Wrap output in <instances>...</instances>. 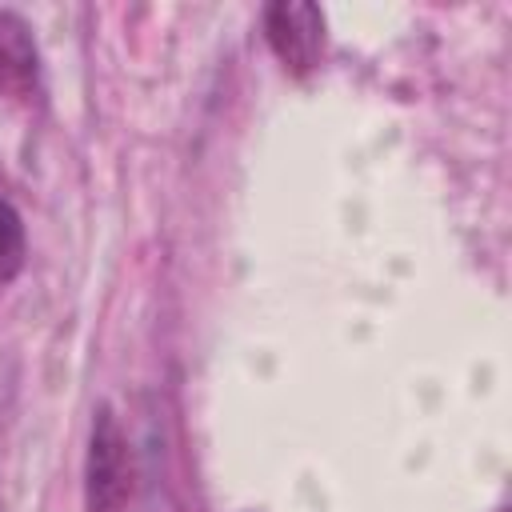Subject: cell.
Wrapping results in <instances>:
<instances>
[{
    "label": "cell",
    "instance_id": "obj_1",
    "mask_svg": "<svg viewBox=\"0 0 512 512\" xmlns=\"http://www.w3.org/2000/svg\"><path fill=\"white\" fill-rule=\"evenodd\" d=\"M136 488L128 436L108 404H96L84 456V512H128Z\"/></svg>",
    "mask_w": 512,
    "mask_h": 512
},
{
    "label": "cell",
    "instance_id": "obj_2",
    "mask_svg": "<svg viewBox=\"0 0 512 512\" xmlns=\"http://www.w3.org/2000/svg\"><path fill=\"white\" fill-rule=\"evenodd\" d=\"M264 36L276 60L292 72H312L324 56V12L308 0H276L264 8Z\"/></svg>",
    "mask_w": 512,
    "mask_h": 512
},
{
    "label": "cell",
    "instance_id": "obj_3",
    "mask_svg": "<svg viewBox=\"0 0 512 512\" xmlns=\"http://www.w3.org/2000/svg\"><path fill=\"white\" fill-rule=\"evenodd\" d=\"M40 88V48L24 16L0 8V96H32Z\"/></svg>",
    "mask_w": 512,
    "mask_h": 512
},
{
    "label": "cell",
    "instance_id": "obj_4",
    "mask_svg": "<svg viewBox=\"0 0 512 512\" xmlns=\"http://www.w3.org/2000/svg\"><path fill=\"white\" fill-rule=\"evenodd\" d=\"M24 260H28L24 220L8 200H0V284H12L24 272Z\"/></svg>",
    "mask_w": 512,
    "mask_h": 512
},
{
    "label": "cell",
    "instance_id": "obj_5",
    "mask_svg": "<svg viewBox=\"0 0 512 512\" xmlns=\"http://www.w3.org/2000/svg\"><path fill=\"white\" fill-rule=\"evenodd\" d=\"M500 512H504V508H500Z\"/></svg>",
    "mask_w": 512,
    "mask_h": 512
}]
</instances>
